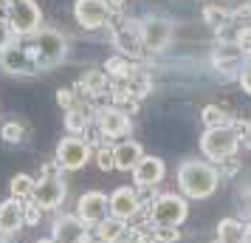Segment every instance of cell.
I'll return each mask as SVG.
<instances>
[{"label":"cell","mask_w":251,"mask_h":243,"mask_svg":"<svg viewBox=\"0 0 251 243\" xmlns=\"http://www.w3.org/2000/svg\"><path fill=\"white\" fill-rule=\"evenodd\" d=\"M217 184H220V173L209 162L189 159V162H183L178 167V187H181L183 198L203 201V198L215 195Z\"/></svg>","instance_id":"cell-1"},{"label":"cell","mask_w":251,"mask_h":243,"mask_svg":"<svg viewBox=\"0 0 251 243\" xmlns=\"http://www.w3.org/2000/svg\"><path fill=\"white\" fill-rule=\"evenodd\" d=\"M189 215V204L183 195H175V192H164L158 195L152 204H150V220L155 226H181Z\"/></svg>","instance_id":"cell-2"},{"label":"cell","mask_w":251,"mask_h":243,"mask_svg":"<svg viewBox=\"0 0 251 243\" xmlns=\"http://www.w3.org/2000/svg\"><path fill=\"white\" fill-rule=\"evenodd\" d=\"M237 147H240V136L234 133L231 125H226V128H206V133L201 136V150L212 162L231 159L237 153Z\"/></svg>","instance_id":"cell-3"},{"label":"cell","mask_w":251,"mask_h":243,"mask_svg":"<svg viewBox=\"0 0 251 243\" xmlns=\"http://www.w3.org/2000/svg\"><path fill=\"white\" fill-rule=\"evenodd\" d=\"M65 192H68V187L65 181L54 175L51 170H43V178L34 181V192H31V201H34L40 209H57L62 201H65Z\"/></svg>","instance_id":"cell-4"},{"label":"cell","mask_w":251,"mask_h":243,"mask_svg":"<svg viewBox=\"0 0 251 243\" xmlns=\"http://www.w3.org/2000/svg\"><path fill=\"white\" fill-rule=\"evenodd\" d=\"M34 54H37V62L40 65H57L65 59V51H68V43L65 37L54 31V28H40L34 31Z\"/></svg>","instance_id":"cell-5"},{"label":"cell","mask_w":251,"mask_h":243,"mask_svg":"<svg viewBox=\"0 0 251 243\" xmlns=\"http://www.w3.org/2000/svg\"><path fill=\"white\" fill-rule=\"evenodd\" d=\"M0 68L9 71V74H37L40 62H37L34 48H23L17 43H9L0 51Z\"/></svg>","instance_id":"cell-6"},{"label":"cell","mask_w":251,"mask_h":243,"mask_svg":"<svg viewBox=\"0 0 251 243\" xmlns=\"http://www.w3.org/2000/svg\"><path fill=\"white\" fill-rule=\"evenodd\" d=\"M91 159V144L79 136H65L57 144V162L62 170H82Z\"/></svg>","instance_id":"cell-7"},{"label":"cell","mask_w":251,"mask_h":243,"mask_svg":"<svg viewBox=\"0 0 251 243\" xmlns=\"http://www.w3.org/2000/svg\"><path fill=\"white\" fill-rule=\"evenodd\" d=\"M76 218L85 223V226H96V223H102L104 218H110V201L104 192L99 189H91V192H85L79 198V204H76Z\"/></svg>","instance_id":"cell-8"},{"label":"cell","mask_w":251,"mask_h":243,"mask_svg":"<svg viewBox=\"0 0 251 243\" xmlns=\"http://www.w3.org/2000/svg\"><path fill=\"white\" fill-rule=\"evenodd\" d=\"M138 37H141V46L147 51H164L172 43V23L161 20V17H150L141 23Z\"/></svg>","instance_id":"cell-9"},{"label":"cell","mask_w":251,"mask_h":243,"mask_svg":"<svg viewBox=\"0 0 251 243\" xmlns=\"http://www.w3.org/2000/svg\"><path fill=\"white\" fill-rule=\"evenodd\" d=\"M96 125H99V133L107 136V139H122L133 130L130 116L122 108H99L96 110Z\"/></svg>","instance_id":"cell-10"},{"label":"cell","mask_w":251,"mask_h":243,"mask_svg":"<svg viewBox=\"0 0 251 243\" xmlns=\"http://www.w3.org/2000/svg\"><path fill=\"white\" fill-rule=\"evenodd\" d=\"M107 201H110V218L122 220V223L136 218L138 209H141V201H138L133 187H116L113 192L107 195Z\"/></svg>","instance_id":"cell-11"},{"label":"cell","mask_w":251,"mask_h":243,"mask_svg":"<svg viewBox=\"0 0 251 243\" xmlns=\"http://www.w3.org/2000/svg\"><path fill=\"white\" fill-rule=\"evenodd\" d=\"M9 26L17 34H34L40 26V9L31 0H17L9 3Z\"/></svg>","instance_id":"cell-12"},{"label":"cell","mask_w":251,"mask_h":243,"mask_svg":"<svg viewBox=\"0 0 251 243\" xmlns=\"http://www.w3.org/2000/svg\"><path fill=\"white\" fill-rule=\"evenodd\" d=\"M76 23L82 28H102L107 23V17H110V3L107 0H76Z\"/></svg>","instance_id":"cell-13"},{"label":"cell","mask_w":251,"mask_h":243,"mask_svg":"<svg viewBox=\"0 0 251 243\" xmlns=\"http://www.w3.org/2000/svg\"><path fill=\"white\" fill-rule=\"evenodd\" d=\"M88 238V226L76 215H59L51 226V241L54 243H82Z\"/></svg>","instance_id":"cell-14"},{"label":"cell","mask_w":251,"mask_h":243,"mask_svg":"<svg viewBox=\"0 0 251 243\" xmlns=\"http://www.w3.org/2000/svg\"><path fill=\"white\" fill-rule=\"evenodd\" d=\"M25 223V207L23 201H17V198H9V201H3L0 204V235L3 238H9L14 232H20Z\"/></svg>","instance_id":"cell-15"},{"label":"cell","mask_w":251,"mask_h":243,"mask_svg":"<svg viewBox=\"0 0 251 243\" xmlns=\"http://www.w3.org/2000/svg\"><path fill=\"white\" fill-rule=\"evenodd\" d=\"M164 175H167V167H164L158 156H144L133 170V181L138 187H155L164 181Z\"/></svg>","instance_id":"cell-16"},{"label":"cell","mask_w":251,"mask_h":243,"mask_svg":"<svg viewBox=\"0 0 251 243\" xmlns=\"http://www.w3.org/2000/svg\"><path fill=\"white\" fill-rule=\"evenodd\" d=\"M144 159V150H141V144L133 139H125L119 141L113 147V170H122V173H133L136 170V164Z\"/></svg>","instance_id":"cell-17"},{"label":"cell","mask_w":251,"mask_h":243,"mask_svg":"<svg viewBox=\"0 0 251 243\" xmlns=\"http://www.w3.org/2000/svg\"><path fill=\"white\" fill-rule=\"evenodd\" d=\"M113 40H116V48H122L125 57H136L138 54V43H141V37H138V26L136 23L122 26V28L116 31Z\"/></svg>","instance_id":"cell-18"},{"label":"cell","mask_w":251,"mask_h":243,"mask_svg":"<svg viewBox=\"0 0 251 243\" xmlns=\"http://www.w3.org/2000/svg\"><path fill=\"white\" fill-rule=\"evenodd\" d=\"M217 243H243V223L237 218H223L217 223Z\"/></svg>","instance_id":"cell-19"},{"label":"cell","mask_w":251,"mask_h":243,"mask_svg":"<svg viewBox=\"0 0 251 243\" xmlns=\"http://www.w3.org/2000/svg\"><path fill=\"white\" fill-rule=\"evenodd\" d=\"M125 223L122 220H116V218H104L102 223H96V238H102V241H107V243H116L122 235H125Z\"/></svg>","instance_id":"cell-20"},{"label":"cell","mask_w":251,"mask_h":243,"mask_svg":"<svg viewBox=\"0 0 251 243\" xmlns=\"http://www.w3.org/2000/svg\"><path fill=\"white\" fill-rule=\"evenodd\" d=\"M31 192H34V178L25 175V173L14 175L12 178V198H17V201H28Z\"/></svg>","instance_id":"cell-21"},{"label":"cell","mask_w":251,"mask_h":243,"mask_svg":"<svg viewBox=\"0 0 251 243\" xmlns=\"http://www.w3.org/2000/svg\"><path fill=\"white\" fill-rule=\"evenodd\" d=\"M201 119H203L206 128H226L228 125V116L223 108H217V105H206L203 113H201Z\"/></svg>","instance_id":"cell-22"},{"label":"cell","mask_w":251,"mask_h":243,"mask_svg":"<svg viewBox=\"0 0 251 243\" xmlns=\"http://www.w3.org/2000/svg\"><path fill=\"white\" fill-rule=\"evenodd\" d=\"M104 85H107V77H104L102 71H88V74L82 77V88H85L88 93H93V96L102 93Z\"/></svg>","instance_id":"cell-23"},{"label":"cell","mask_w":251,"mask_h":243,"mask_svg":"<svg viewBox=\"0 0 251 243\" xmlns=\"http://www.w3.org/2000/svg\"><path fill=\"white\" fill-rule=\"evenodd\" d=\"M0 139L9 141V144H17V141L25 139V128L20 122H6V125L0 128Z\"/></svg>","instance_id":"cell-24"},{"label":"cell","mask_w":251,"mask_h":243,"mask_svg":"<svg viewBox=\"0 0 251 243\" xmlns=\"http://www.w3.org/2000/svg\"><path fill=\"white\" fill-rule=\"evenodd\" d=\"M240 57H243V51H240V46H223L220 51H217L215 62H217V68H226V62H228V65H237V62H240Z\"/></svg>","instance_id":"cell-25"},{"label":"cell","mask_w":251,"mask_h":243,"mask_svg":"<svg viewBox=\"0 0 251 243\" xmlns=\"http://www.w3.org/2000/svg\"><path fill=\"white\" fill-rule=\"evenodd\" d=\"M85 125H88V113H85L82 108H74V110L65 113V128L71 130V136H74V133H79Z\"/></svg>","instance_id":"cell-26"},{"label":"cell","mask_w":251,"mask_h":243,"mask_svg":"<svg viewBox=\"0 0 251 243\" xmlns=\"http://www.w3.org/2000/svg\"><path fill=\"white\" fill-rule=\"evenodd\" d=\"M104 68L110 71V74H113V77H122V80H127V77H133V74H130V62H127V59H122V57H110L107 59V65H104Z\"/></svg>","instance_id":"cell-27"},{"label":"cell","mask_w":251,"mask_h":243,"mask_svg":"<svg viewBox=\"0 0 251 243\" xmlns=\"http://www.w3.org/2000/svg\"><path fill=\"white\" fill-rule=\"evenodd\" d=\"M203 17H206V23H209V26L220 28V26H223V23L228 20V12H226V9H220V6H206Z\"/></svg>","instance_id":"cell-28"},{"label":"cell","mask_w":251,"mask_h":243,"mask_svg":"<svg viewBox=\"0 0 251 243\" xmlns=\"http://www.w3.org/2000/svg\"><path fill=\"white\" fill-rule=\"evenodd\" d=\"M96 164H99V170L110 173V170H113V147H99V153H96Z\"/></svg>","instance_id":"cell-29"},{"label":"cell","mask_w":251,"mask_h":243,"mask_svg":"<svg viewBox=\"0 0 251 243\" xmlns=\"http://www.w3.org/2000/svg\"><path fill=\"white\" fill-rule=\"evenodd\" d=\"M178 235H181V232L175 229V226H158V229H155V241L158 243H175Z\"/></svg>","instance_id":"cell-30"},{"label":"cell","mask_w":251,"mask_h":243,"mask_svg":"<svg viewBox=\"0 0 251 243\" xmlns=\"http://www.w3.org/2000/svg\"><path fill=\"white\" fill-rule=\"evenodd\" d=\"M57 99H59V108H62L65 113H68V110H74V108H76V96H74V93H71L68 88H62V91L57 93Z\"/></svg>","instance_id":"cell-31"},{"label":"cell","mask_w":251,"mask_h":243,"mask_svg":"<svg viewBox=\"0 0 251 243\" xmlns=\"http://www.w3.org/2000/svg\"><path fill=\"white\" fill-rule=\"evenodd\" d=\"M116 243H150V241H147V235H141L138 229H125V235Z\"/></svg>","instance_id":"cell-32"},{"label":"cell","mask_w":251,"mask_h":243,"mask_svg":"<svg viewBox=\"0 0 251 243\" xmlns=\"http://www.w3.org/2000/svg\"><path fill=\"white\" fill-rule=\"evenodd\" d=\"M240 85H243V91L251 96V62L243 65V71H240Z\"/></svg>","instance_id":"cell-33"},{"label":"cell","mask_w":251,"mask_h":243,"mask_svg":"<svg viewBox=\"0 0 251 243\" xmlns=\"http://www.w3.org/2000/svg\"><path fill=\"white\" fill-rule=\"evenodd\" d=\"M9 43H12V28H9V23L0 20V51L9 46Z\"/></svg>","instance_id":"cell-34"},{"label":"cell","mask_w":251,"mask_h":243,"mask_svg":"<svg viewBox=\"0 0 251 243\" xmlns=\"http://www.w3.org/2000/svg\"><path fill=\"white\" fill-rule=\"evenodd\" d=\"M243 212H246V218L251 220V187L243 189Z\"/></svg>","instance_id":"cell-35"},{"label":"cell","mask_w":251,"mask_h":243,"mask_svg":"<svg viewBox=\"0 0 251 243\" xmlns=\"http://www.w3.org/2000/svg\"><path fill=\"white\" fill-rule=\"evenodd\" d=\"M37 218H40V207H25V223H37Z\"/></svg>","instance_id":"cell-36"},{"label":"cell","mask_w":251,"mask_h":243,"mask_svg":"<svg viewBox=\"0 0 251 243\" xmlns=\"http://www.w3.org/2000/svg\"><path fill=\"white\" fill-rule=\"evenodd\" d=\"M243 243H251V220L243 223Z\"/></svg>","instance_id":"cell-37"},{"label":"cell","mask_w":251,"mask_h":243,"mask_svg":"<svg viewBox=\"0 0 251 243\" xmlns=\"http://www.w3.org/2000/svg\"><path fill=\"white\" fill-rule=\"evenodd\" d=\"M223 170H226V175H234V173H237V162H226Z\"/></svg>","instance_id":"cell-38"},{"label":"cell","mask_w":251,"mask_h":243,"mask_svg":"<svg viewBox=\"0 0 251 243\" xmlns=\"http://www.w3.org/2000/svg\"><path fill=\"white\" fill-rule=\"evenodd\" d=\"M82 243H107V241H102V238H96V235H93V238H85Z\"/></svg>","instance_id":"cell-39"},{"label":"cell","mask_w":251,"mask_h":243,"mask_svg":"<svg viewBox=\"0 0 251 243\" xmlns=\"http://www.w3.org/2000/svg\"><path fill=\"white\" fill-rule=\"evenodd\" d=\"M37 243H54V241H51V238H43V241H37Z\"/></svg>","instance_id":"cell-40"},{"label":"cell","mask_w":251,"mask_h":243,"mask_svg":"<svg viewBox=\"0 0 251 243\" xmlns=\"http://www.w3.org/2000/svg\"><path fill=\"white\" fill-rule=\"evenodd\" d=\"M110 3H113V6H122V0H110Z\"/></svg>","instance_id":"cell-41"},{"label":"cell","mask_w":251,"mask_h":243,"mask_svg":"<svg viewBox=\"0 0 251 243\" xmlns=\"http://www.w3.org/2000/svg\"><path fill=\"white\" fill-rule=\"evenodd\" d=\"M0 243H12V241H9V238H0Z\"/></svg>","instance_id":"cell-42"},{"label":"cell","mask_w":251,"mask_h":243,"mask_svg":"<svg viewBox=\"0 0 251 243\" xmlns=\"http://www.w3.org/2000/svg\"><path fill=\"white\" fill-rule=\"evenodd\" d=\"M6 3H17V0H6Z\"/></svg>","instance_id":"cell-43"},{"label":"cell","mask_w":251,"mask_h":243,"mask_svg":"<svg viewBox=\"0 0 251 243\" xmlns=\"http://www.w3.org/2000/svg\"><path fill=\"white\" fill-rule=\"evenodd\" d=\"M215 243H217V241H215Z\"/></svg>","instance_id":"cell-44"}]
</instances>
